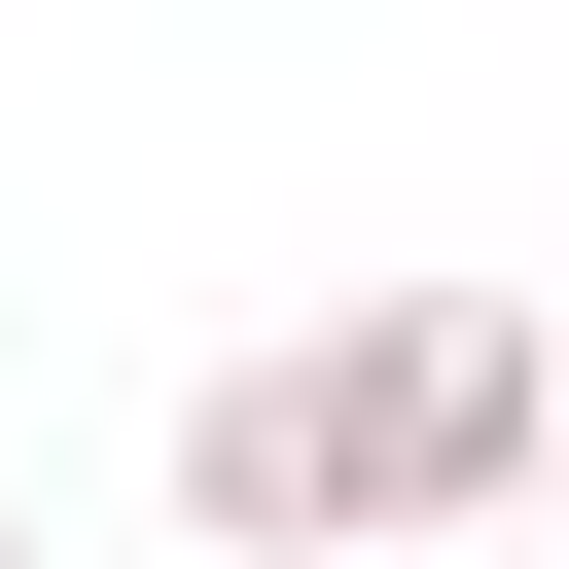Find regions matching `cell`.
<instances>
[{
  "mask_svg": "<svg viewBox=\"0 0 569 569\" xmlns=\"http://www.w3.org/2000/svg\"><path fill=\"white\" fill-rule=\"evenodd\" d=\"M533 498H569V320H533Z\"/></svg>",
  "mask_w": 569,
  "mask_h": 569,
  "instance_id": "2",
  "label": "cell"
},
{
  "mask_svg": "<svg viewBox=\"0 0 569 569\" xmlns=\"http://www.w3.org/2000/svg\"><path fill=\"white\" fill-rule=\"evenodd\" d=\"M284 462H320V569H356V533H498V498H533V320H498V284L284 320Z\"/></svg>",
  "mask_w": 569,
  "mask_h": 569,
  "instance_id": "1",
  "label": "cell"
},
{
  "mask_svg": "<svg viewBox=\"0 0 569 569\" xmlns=\"http://www.w3.org/2000/svg\"><path fill=\"white\" fill-rule=\"evenodd\" d=\"M0 569H36V498H0Z\"/></svg>",
  "mask_w": 569,
  "mask_h": 569,
  "instance_id": "3",
  "label": "cell"
}]
</instances>
